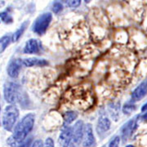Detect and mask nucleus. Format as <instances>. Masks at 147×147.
<instances>
[{
	"mask_svg": "<svg viewBox=\"0 0 147 147\" xmlns=\"http://www.w3.org/2000/svg\"><path fill=\"white\" fill-rule=\"evenodd\" d=\"M35 116L33 114H28L15 127L13 135L7 139V144L10 146H20L31 131L34 124Z\"/></svg>",
	"mask_w": 147,
	"mask_h": 147,
	"instance_id": "obj_1",
	"label": "nucleus"
},
{
	"mask_svg": "<svg viewBox=\"0 0 147 147\" xmlns=\"http://www.w3.org/2000/svg\"><path fill=\"white\" fill-rule=\"evenodd\" d=\"M66 95L69 101L72 105H76L75 107L81 109H87L92 105L93 98L92 92L88 88L85 86H79L71 89Z\"/></svg>",
	"mask_w": 147,
	"mask_h": 147,
	"instance_id": "obj_2",
	"label": "nucleus"
},
{
	"mask_svg": "<svg viewBox=\"0 0 147 147\" xmlns=\"http://www.w3.org/2000/svg\"><path fill=\"white\" fill-rule=\"evenodd\" d=\"M3 95L6 101L10 104L18 102L21 105H25V102L27 101V97L21 87L11 82H7L4 84Z\"/></svg>",
	"mask_w": 147,
	"mask_h": 147,
	"instance_id": "obj_3",
	"label": "nucleus"
},
{
	"mask_svg": "<svg viewBox=\"0 0 147 147\" xmlns=\"http://www.w3.org/2000/svg\"><path fill=\"white\" fill-rule=\"evenodd\" d=\"M19 117V110L15 105H7L3 115V127L8 131H11Z\"/></svg>",
	"mask_w": 147,
	"mask_h": 147,
	"instance_id": "obj_4",
	"label": "nucleus"
},
{
	"mask_svg": "<svg viewBox=\"0 0 147 147\" xmlns=\"http://www.w3.org/2000/svg\"><path fill=\"white\" fill-rule=\"evenodd\" d=\"M53 19V16L50 12L43 13L41 16H39L36 19L35 22L33 26V31L36 33L37 34H43L47 31V28L49 26L51 21Z\"/></svg>",
	"mask_w": 147,
	"mask_h": 147,
	"instance_id": "obj_5",
	"label": "nucleus"
},
{
	"mask_svg": "<svg viewBox=\"0 0 147 147\" xmlns=\"http://www.w3.org/2000/svg\"><path fill=\"white\" fill-rule=\"evenodd\" d=\"M137 117L133 118L132 119H130L128 122L122 127L121 128V137L123 139V142H126L127 139L131 137L134 131L137 129Z\"/></svg>",
	"mask_w": 147,
	"mask_h": 147,
	"instance_id": "obj_6",
	"label": "nucleus"
},
{
	"mask_svg": "<svg viewBox=\"0 0 147 147\" xmlns=\"http://www.w3.org/2000/svg\"><path fill=\"white\" fill-rule=\"evenodd\" d=\"M84 128L83 121H78L72 127V144L79 145L84 139Z\"/></svg>",
	"mask_w": 147,
	"mask_h": 147,
	"instance_id": "obj_7",
	"label": "nucleus"
},
{
	"mask_svg": "<svg viewBox=\"0 0 147 147\" xmlns=\"http://www.w3.org/2000/svg\"><path fill=\"white\" fill-rule=\"evenodd\" d=\"M59 143L61 146H70L72 145V127L64 126L59 137Z\"/></svg>",
	"mask_w": 147,
	"mask_h": 147,
	"instance_id": "obj_8",
	"label": "nucleus"
},
{
	"mask_svg": "<svg viewBox=\"0 0 147 147\" xmlns=\"http://www.w3.org/2000/svg\"><path fill=\"white\" fill-rule=\"evenodd\" d=\"M23 65L22 60L21 59H14L11 60L7 66V74L11 78H16L21 69V66Z\"/></svg>",
	"mask_w": 147,
	"mask_h": 147,
	"instance_id": "obj_9",
	"label": "nucleus"
},
{
	"mask_svg": "<svg viewBox=\"0 0 147 147\" xmlns=\"http://www.w3.org/2000/svg\"><path fill=\"white\" fill-rule=\"evenodd\" d=\"M147 94V80L142 82L137 87L136 89L132 92L131 94V100L134 101H138L141 100Z\"/></svg>",
	"mask_w": 147,
	"mask_h": 147,
	"instance_id": "obj_10",
	"label": "nucleus"
},
{
	"mask_svg": "<svg viewBox=\"0 0 147 147\" xmlns=\"http://www.w3.org/2000/svg\"><path fill=\"white\" fill-rule=\"evenodd\" d=\"M84 142H83V146H92L95 145V137L93 135V131H92V127L90 123H88L85 129H84Z\"/></svg>",
	"mask_w": 147,
	"mask_h": 147,
	"instance_id": "obj_11",
	"label": "nucleus"
},
{
	"mask_svg": "<svg viewBox=\"0 0 147 147\" xmlns=\"http://www.w3.org/2000/svg\"><path fill=\"white\" fill-rule=\"evenodd\" d=\"M22 63H23V65L26 67H32V66H44V65H47L48 62L44 59L31 57L22 60Z\"/></svg>",
	"mask_w": 147,
	"mask_h": 147,
	"instance_id": "obj_12",
	"label": "nucleus"
},
{
	"mask_svg": "<svg viewBox=\"0 0 147 147\" xmlns=\"http://www.w3.org/2000/svg\"><path fill=\"white\" fill-rule=\"evenodd\" d=\"M39 42L37 39L31 38L28 40V42L26 43V46L24 47V53L26 54H33V53H38L40 47H39Z\"/></svg>",
	"mask_w": 147,
	"mask_h": 147,
	"instance_id": "obj_13",
	"label": "nucleus"
},
{
	"mask_svg": "<svg viewBox=\"0 0 147 147\" xmlns=\"http://www.w3.org/2000/svg\"><path fill=\"white\" fill-rule=\"evenodd\" d=\"M110 119L105 115H102L99 117V119L97 122V131L99 133L101 132H106L110 129Z\"/></svg>",
	"mask_w": 147,
	"mask_h": 147,
	"instance_id": "obj_14",
	"label": "nucleus"
},
{
	"mask_svg": "<svg viewBox=\"0 0 147 147\" xmlns=\"http://www.w3.org/2000/svg\"><path fill=\"white\" fill-rule=\"evenodd\" d=\"M28 25H29V21H25V22L21 25V26L20 27V28L14 33V34L12 35V38H11V41H12V42H17V41L19 40V38H20L21 37V35L23 34V33H24L25 30H26Z\"/></svg>",
	"mask_w": 147,
	"mask_h": 147,
	"instance_id": "obj_15",
	"label": "nucleus"
},
{
	"mask_svg": "<svg viewBox=\"0 0 147 147\" xmlns=\"http://www.w3.org/2000/svg\"><path fill=\"white\" fill-rule=\"evenodd\" d=\"M119 109H120V103H113L109 106V111L110 113L111 117L117 120L119 118Z\"/></svg>",
	"mask_w": 147,
	"mask_h": 147,
	"instance_id": "obj_16",
	"label": "nucleus"
},
{
	"mask_svg": "<svg viewBox=\"0 0 147 147\" xmlns=\"http://www.w3.org/2000/svg\"><path fill=\"white\" fill-rule=\"evenodd\" d=\"M78 117V114L74 111H68L66 113H65L64 115V122H65V125H68L69 123H73Z\"/></svg>",
	"mask_w": 147,
	"mask_h": 147,
	"instance_id": "obj_17",
	"label": "nucleus"
},
{
	"mask_svg": "<svg viewBox=\"0 0 147 147\" xmlns=\"http://www.w3.org/2000/svg\"><path fill=\"white\" fill-rule=\"evenodd\" d=\"M10 42L11 37L9 35H5L0 38V54L5 51V49L9 45Z\"/></svg>",
	"mask_w": 147,
	"mask_h": 147,
	"instance_id": "obj_18",
	"label": "nucleus"
},
{
	"mask_svg": "<svg viewBox=\"0 0 147 147\" xmlns=\"http://www.w3.org/2000/svg\"><path fill=\"white\" fill-rule=\"evenodd\" d=\"M0 19L2 20L3 22H4L5 24H11L13 21L12 17H11V16L7 11L0 12Z\"/></svg>",
	"mask_w": 147,
	"mask_h": 147,
	"instance_id": "obj_19",
	"label": "nucleus"
},
{
	"mask_svg": "<svg viewBox=\"0 0 147 147\" xmlns=\"http://www.w3.org/2000/svg\"><path fill=\"white\" fill-rule=\"evenodd\" d=\"M132 102H133V101L131 100V102H127V103H126V104L124 105L123 108V111L124 114L129 115V114H131L132 111L135 110L136 106H135V105H133Z\"/></svg>",
	"mask_w": 147,
	"mask_h": 147,
	"instance_id": "obj_20",
	"label": "nucleus"
},
{
	"mask_svg": "<svg viewBox=\"0 0 147 147\" xmlns=\"http://www.w3.org/2000/svg\"><path fill=\"white\" fill-rule=\"evenodd\" d=\"M52 9H53V11L54 13L57 14L59 12H61V11H62V9H63V3H62L61 2L57 0V1L54 2Z\"/></svg>",
	"mask_w": 147,
	"mask_h": 147,
	"instance_id": "obj_21",
	"label": "nucleus"
},
{
	"mask_svg": "<svg viewBox=\"0 0 147 147\" xmlns=\"http://www.w3.org/2000/svg\"><path fill=\"white\" fill-rule=\"evenodd\" d=\"M66 3L69 7L75 8V7H78L80 5L81 0H66Z\"/></svg>",
	"mask_w": 147,
	"mask_h": 147,
	"instance_id": "obj_22",
	"label": "nucleus"
},
{
	"mask_svg": "<svg viewBox=\"0 0 147 147\" xmlns=\"http://www.w3.org/2000/svg\"><path fill=\"white\" fill-rule=\"evenodd\" d=\"M119 142H120V137H115L109 144V146L110 147H116L119 145Z\"/></svg>",
	"mask_w": 147,
	"mask_h": 147,
	"instance_id": "obj_23",
	"label": "nucleus"
},
{
	"mask_svg": "<svg viewBox=\"0 0 147 147\" xmlns=\"http://www.w3.org/2000/svg\"><path fill=\"white\" fill-rule=\"evenodd\" d=\"M45 145H46V146L53 147L54 146V142H53V140L52 138L48 137V138H47V140H46Z\"/></svg>",
	"mask_w": 147,
	"mask_h": 147,
	"instance_id": "obj_24",
	"label": "nucleus"
},
{
	"mask_svg": "<svg viewBox=\"0 0 147 147\" xmlns=\"http://www.w3.org/2000/svg\"><path fill=\"white\" fill-rule=\"evenodd\" d=\"M32 146H35V147H38V146H43V144H42V142L41 140H37L35 142L33 143Z\"/></svg>",
	"mask_w": 147,
	"mask_h": 147,
	"instance_id": "obj_25",
	"label": "nucleus"
},
{
	"mask_svg": "<svg viewBox=\"0 0 147 147\" xmlns=\"http://www.w3.org/2000/svg\"><path fill=\"white\" fill-rule=\"evenodd\" d=\"M146 110H147V102L145 104V105L142 106V112H144V111H146Z\"/></svg>",
	"mask_w": 147,
	"mask_h": 147,
	"instance_id": "obj_26",
	"label": "nucleus"
},
{
	"mask_svg": "<svg viewBox=\"0 0 147 147\" xmlns=\"http://www.w3.org/2000/svg\"><path fill=\"white\" fill-rule=\"evenodd\" d=\"M142 119H144L145 121H147V112L145 114V115H142Z\"/></svg>",
	"mask_w": 147,
	"mask_h": 147,
	"instance_id": "obj_27",
	"label": "nucleus"
},
{
	"mask_svg": "<svg viewBox=\"0 0 147 147\" xmlns=\"http://www.w3.org/2000/svg\"><path fill=\"white\" fill-rule=\"evenodd\" d=\"M5 4V3H4V1H0V8L2 7H3Z\"/></svg>",
	"mask_w": 147,
	"mask_h": 147,
	"instance_id": "obj_28",
	"label": "nucleus"
},
{
	"mask_svg": "<svg viewBox=\"0 0 147 147\" xmlns=\"http://www.w3.org/2000/svg\"><path fill=\"white\" fill-rule=\"evenodd\" d=\"M91 1H92V0H84V2H85L86 3H89Z\"/></svg>",
	"mask_w": 147,
	"mask_h": 147,
	"instance_id": "obj_29",
	"label": "nucleus"
},
{
	"mask_svg": "<svg viewBox=\"0 0 147 147\" xmlns=\"http://www.w3.org/2000/svg\"><path fill=\"white\" fill-rule=\"evenodd\" d=\"M0 116H1V103H0ZM0 125H1V120H0Z\"/></svg>",
	"mask_w": 147,
	"mask_h": 147,
	"instance_id": "obj_30",
	"label": "nucleus"
}]
</instances>
